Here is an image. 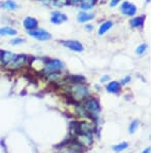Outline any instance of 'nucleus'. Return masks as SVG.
Segmentation results:
<instances>
[{"mask_svg": "<svg viewBox=\"0 0 154 153\" xmlns=\"http://www.w3.org/2000/svg\"><path fill=\"white\" fill-rule=\"evenodd\" d=\"M65 70H66L65 63L62 60L54 59V58H46L40 74L42 76H45L54 72H64Z\"/></svg>", "mask_w": 154, "mask_h": 153, "instance_id": "obj_1", "label": "nucleus"}, {"mask_svg": "<svg viewBox=\"0 0 154 153\" xmlns=\"http://www.w3.org/2000/svg\"><path fill=\"white\" fill-rule=\"evenodd\" d=\"M30 58L31 57L26 55V54H17L14 61L4 69L7 71H11V72H18L23 69H26L27 67H29Z\"/></svg>", "mask_w": 154, "mask_h": 153, "instance_id": "obj_2", "label": "nucleus"}, {"mask_svg": "<svg viewBox=\"0 0 154 153\" xmlns=\"http://www.w3.org/2000/svg\"><path fill=\"white\" fill-rule=\"evenodd\" d=\"M83 108L85 109V111L88 112V114L89 115V118L94 119V117H97L99 114V112L101 111V105L100 102L94 97H88L85 100H83L82 102Z\"/></svg>", "mask_w": 154, "mask_h": 153, "instance_id": "obj_3", "label": "nucleus"}, {"mask_svg": "<svg viewBox=\"0 0 154 153\" xmlns=\"http://www.w3.org/2000/svg\"><path fill=\"white\" fill-rule=\"evenodd\" d=\"M27 34H28L29 37L35 39V40L41 41V42H46V41H49L51 38H53L51 34L49 33L48 30H45V29H42V28H39V27L37 29H35V30L27 32Z\"/></svg>", "mask_w": 154, "mask_h": 153, "instance_id": "obj_4", "label": "nucleus"}, {"mask_svg": "<svg viewBox=\"0 0 154 153\" xmlns=\"http://www.w3.org/2000/svg\"><path fill=\"white\" fill-rule=\"evenodd\" d=\"M61 44L64 47L68 48L71 51L75 53H82L84 50V47L82 43L79 42L78 40H73V39H67V40H61Z\"/></svg>", "mask_w": 154, "mask_h": 153, "instance_id": "obj_5", "label": "nucleus"}, {"mask_svg": "<svg viewBox=\"0 0 154 153\" xmlns=\"http://www.w3.org/2000/svg\"><path fill=\"white\" fill-rule=\"evenodd\" d=\"M51 23L53 25H56V26H59V25L64 24L65 22L68 21V16L66 14H64L63 11H53L51 14V19H49Z\"/></svg>", "mask_w": 154, "mask_h": 153, "instance_id": "obj_6", "label": "nucleus"}, {"mask_svg": "<svg viewBox=\"0 0 154 153\" xmlns=\"http://www.w3.org/2000/svg\"><path fill=\"white\" fill-rule=\"evenodd\" d=\"M75 138V140L77 141L80 146H82L84 149H89V147L93 145V134H80L77 135Z\"/></svg>", "mask_w": 154, "mask_h": 153, "instance_id": "obj_7", "label": "nucleus"}, {"mask_svg": "<svg viewBox=\"0 0 154 153\" xmlns=\"http://www.w3.org/2000/svg\"><path fill=\"white\" fill-rule=\"evenodd\" d=\"M58 153H84V148L80 146L73 137L70 144L64 149H61Z\"/></svg>", "mask_w": 154, "mask_h": 153, "instance_id": "obj_8", "label": "nucleus"}, {"mask_svg": "<svg viewBox=\"0 0 154 153\" xmlns=\"http://www.w3.org/2000/svg\"><path fill=\"white\" fill-rule=\"evenodd\" d=\"M22 25H23V28L26 30L27 32L35 30L39 27V21L37 20L35 17H31L28 16L26 18H24L23 22H22Z\"/></svg>", "mask_w": 154, "mask_h": 153, "instance_id": "obj_9", "label": "nucleus"}, {"mask_svg": "<svg viewBox=\"0 0 154 153\" xmlns=\"http://www.w3.org/2000/svg\"><path fill=\"white\" fill-rule=\"evenodd\" d=\"M17 54L11 50H2L1 53V61H0V66L3 68H6L9 64L14 61L16 58Z\"/></svg>", "mask_w": 154, "mask_h": 153, "instance_id": "obj_10", "label": "nucleus"}, {"mask_svg": "<svg viewBox=\"0 0 154 153\" xmlns=\"http://www.w3.org/2000/svg\"><path fill=\"white\" fill-rule=\"evenodd\" d=\"M120 11L122 12L125 16L133 17V16H135L136 12H137V7H136V5L131 4V2L125 1L120 6Z\"/></svg>", "mask_w": 154, "mask_h": 153, "instance_id": "obj_11", "label": "nucleus"}, {"mask_svg": "<svg viewBox=\"0 0 154 153\" xmlns=\"http://www.w3.org/2000/svg\"><path fill=\"white\" fill-rule=\"evenodd\" d=\"M0 8L7 11H16L19 9V4L14 0H4L0 1Z\"/></svg>", "mask_w": 154, "mask_h": 153, "instance_id": "obj_12", "label": "nucleus"}, {"mask_svg": "<svg viewBox=\"0 0 154 153\" xmlns=\"http://www.w3.org/2000/svg\"><path fill=\"white\" fill-rule=\"evenodd\" d=\"M18 30L11 26L0 27V36L2 37H14L18 35Z\"/></svg>", "mask_w": 154, "mask_h": 153, "instance_id": "obj_13", "label": "nucleus"}, {"mask_svg": "<svg viewBox=\"0 0 154 153\" xmlns=\"http://www.w3.org/2000/svg\"><path fill=\"white\" fill-rule=\"evenodd\" d=\"M94 18H95V14H89L88 11H81L78 12L76 17V20L78 23H81V24H84V23H88V22L91 21Z\"/></svg>", "mask_w": 154, "mask_h": 153, "instance_id": "obj_14", "label": "nucleus"}, {"mask_svg": "<svg viewBox=\"0 0 154 153\" xmlns=\"http://www.w3.org/2000/svg\"><path fill=\"white\" fill-rule=\"evenodd\" d=\"M106 90L110 93H118L121 90V84L118 81H111L107 84Z\"/></svg>", "mask_w": 154, "mask_h": 153, "instance_id": "obj_15", "label": "nucleus"}, {"mask_svg": "<svg viewBox=\"0 0 154 153\" xmlns=\"http://www.w3.org/2000/svg\"><path fill=\"white\" fill-rule=\"evenodd\" d=\"M97 0H80L79 2V8L81 11H88L89 9H91L94 6H95Z\"/></svg>", "mask_w": 154, "mask_h": 153, "instance_id": "obj_16", "label": "nucleus"}, {"mask_svg": "<svg viewBox=\"0 0 154 153\" xmlns=\"http://www.w3.org/2000/svg\"><path fill=\"white\" fill-rule=\"evenodd\" d=\"M112 26H113V23L111 21H106V22H104V23H102L98 29V35L103 36L104 34L107 33V32L112 28Z\"/></svg>", "mask_w": 154, "mask_h": 153, "instance_id": "obj_17", "label": "nucleus"}, {"mask_svg": "<svg viewBox=\"0 0 154 153\" xmlns=\"http://www.w3.org/2000/svg\"><path fill=\"white\" fill-rule=\"evenodd\" d=\"M144 20H145V18H144V16L142 17H136V18L131 19V26L134 27V28H138V27L142 26L143 23H144Z\"/></svg>", "mask_w": 154, "mask_h": 153, "instance_id": "obj_18", "label": "nucleus"}, {"mask_svg": "<svg viewBox=\"0 0 154 153\" xmlns=\"http://www.w3.org/2000/svg\"><path fill=\"white\" fill-rule=\"evenodd\" d=\"M26 42V39L24 37H19V36H14L9 40V44L12 46H18L21 45V44H24Z\"/></svg>", "mask_w": 154, "mask_h": 153, "instance_id": "obj_19", "label": "nucleus"}, {"mask_svg": "<svg viewBox=\"0 0 154 153\" xmlns=\"http://www.w3.org/2000/svg\"><path fill=\"white\" fill-rule=\"evenodd\" d=\"M128 147V143L122 142V143H119L117 145H114L112 147V150L114 152H121V151H123V150H125Z\"/></svg>", "mask_w": 154, "mask_h": 153, "instance_id": "obj_20", "label": "nucleus"}, {"mask_svg": "<svg viewBox=\"0 0 154 153\" xmlns=\"http://www.w3.org/2000/svg\"><path fill=\"white\" fill-rule=\"evenodd\" d=\"M51 4H53L54 7L62 8V7L69 5V1L68 0H51Z\"/></svg>", "mask_w": 154, "mask_h": 153, "instance_id": "obj_21", "label": "nucleus"}, {"mask_svg": "<svg viewBox=\"0 0 154 153\" xmlns=\"http://www.w3.org/2000/svg\"><path fill=\"white\" fill-rule=\"evenodd\" d=\"M139 124H140V121L139 120H134V121L131 122L130 127H128V132H130L131 135H133L134 133H136V130H138Z\"/></svg>", "mask_w": 154, "mask_h": 153, "instance_id": "obj_22", "label": "nucleus"}, {"mask_svg": "<svg viewBox=\"0 0 154 153\" xmlns=\"http://www.w3.org/2000/svg\"><path fill=\"white\" fill-rule=\"evenodd\" d=\"M146 49H147V45H146V44H141V45L136 49V53L138 54V55H142V54H144L146 51Z\"/></svg>", "mask_w": 154, "mask_h": 153, "instance_id": "obj_23", "label": "nucleus"}, {"mask_svg": "<svg viewBox=\"0 0 154 153\" xmlns=\"http://www.w3.org/2000/svg\"><path fill=\"white\" fill-rule=\"evenodd\" d=\"M131 81V76H126V77H125V78H122L120 81H119V83H120L121 85H125V83H128V82H130Z\"/></svg>", "mask_w": 154, "mask_h": 153, "instance_id": "obj_24", "label": "nucleus"}, {"mask_svg": "<svg viewBox=\"0 0 154 153\" xmlns=\"http://www.w3.org/2000/svg\"><path fill=\"white\" fill-rule=\"evenodd\" d=\"M68 1H69V5L77 6V5H79V2H80V0H68Z\"/></svg>", "mask_w": 154, "mask_h": 153, "instance_id": "obj_25", "label": "nucleus"}, {"mask_svg": "<svg viewBox=\"0 0 154 153\" xmlns=\"http://www.w3.org/2000/svg\"><path fill=\"white\" fill-rule=\"evenodd\" d=\"M109 79H110V76H109V75H103L101 77L100 81H101V82H108Z\"/></svg>", "mask_w": 154, "mask_h": 153, "instance_id": "obj_26", "label": "nucleus"}, {"mask_svg": "<svg viewBox=\"0 0 154 153\" xmlns=\"http://www.w3.org/2000/svg\"><path fill=\"white\" fill-rule=\"evenodd\" d=\"M84 30H85V31H88V32H91V31L94 30V27H93V25H91V24L85 25V26H84Z\"/></svg>", "mask_w": 154, "mask_h": 153, "instance_id": "obj_27", "label": "nucleus"}, {"mask_svg": "<svg viewBox=\"0 0 154 153\" xmlns=\"http://www.w3.org/2000/svg\"><path fill=\"white\" fill-rule=\"evenodd\" d=\"M120 2V0H111L110 1V7H115Z\"/></svg>", "mask_w": 154, "mask_h": 153, "instance_id": "obj_28", "label": "nucleus"}, {"mask_svg": "<svg viewBox=\"0 0 154 153\" xmlns=\"http://www.w3.org/2000/svg\"><path fill=\"white\" fill-rule=\"evenodd\" d=\"M150 152H151V148L150 147H147L142 153H150Z\"/></svg>", "mask_w": 154, "mask_h": 153, "instance_id": "obj_29", "label": "nucleus"}, {"mask_svg": "<svg viewBox=\"0 0 154 153\" xmlns=\"http://www.w3.org/2000/svg\"><path fill=\"white\" fill-rule=\"evenodd\" d=\"M1 53H2V49H0V61H1Z\"/></svg>", "mask_w": 154, "mask_h": 153, "instance_id": "obj_30", "label": "nucleus"}, {"mask_svg": "<svg viewBox=\"0 0 154 153\" xmlns=\"http://www.w3.org/2000/svg\"><path fill=\"white\" fill-rule=\"evenodd\" d=\"M102 1H105V0H102Z\"/></svg>", "mask_w": 154, "mask_h": 153, "instance_id": "obj_31", "label": "nucleus"}, {"mask_svg": "<svg viewBox=\"0 0 154 153\" xmlns=\"http://www.w3.org/2000/svg\"><path fill=\"white\" fill-rule=\"evenodd\" d=\"M130 153H131V152H130Z\"/></svg>", "mask_w": 154, "mask_h": 153, "instance_id": "obj_32", "label": "nucleus"}]
</instances>
